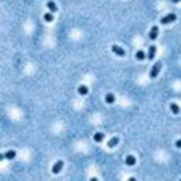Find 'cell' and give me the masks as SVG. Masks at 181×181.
I'll list each match as a JSON object with an SVG mask.
<instances>
[{"instance_id": "obj_17", "label": "cell", "mask_w": 181, "mask_h": 181, "mask_svg": "<svg viewBox=\"0 0 181 181\" xmlns=\"http://www.w3.org/2000/svg\"><path fill=\"white\" fill-rule=\"evenodd\" d=\"M175 145H176L178 148H181V140L176 141V143H175Z\"/></svg>"}, {"instance_id": "obj_13", "label": "cell", "mask_w": 181, "mask_h": 181, "mask_svg": "<svg viewBox=\"0 0 181 181\" xmlns=\"http://www.w3.org/2000/svg\"><path fill=\"white\" fill-rule=\"evenodd\" d=\"M169 108H171L172 112H173L175 115L179 114V112H180V108H179L178 105H176V103H171V105H169Z\"/></svg>"}, {"instance_id": "obj_4", "label": "cell", "mask_w": 181, "mask_h": 181, "mask_svg": "<svg viewBox=\"0 0 181 181\" xmlns=\"http://www.w3.org/2000/svg\"><path fill=\"white\" fill-rule=\"evenodd\" d=\"M64 166V162L62 160L57 161L55 164H54V166L52 167V173L55 174V175H57L58 173H59L60 171H62V169H63Z\"/></svg>"}, {"instance_id": "obj_8", "label": "cell", "mask_w": 181, "mask_h": 181, "mask_svg": "<svg viewBox=\"0 0 181 181\" xmlns=\"http://www.w3.org/2000/svg\"><path fill=\"white\" fill-rule=\"evenodd\" d=\"M119 142H120V140H119V138H117V136H114V138H112L110 141H109L108 143H107V146L110 148H113L114 146H117L119 144Z\"/></svg>"}, {"instance_id": "obj_1", "label": "cell", "mask_w": 181, "mask_h": 181, "mask_svg": "<svg viewBox=\"0 0 181 181\" xmlns=\"http://www.w3.org/2000/svg\"><path fill=\"white\" fill-rule=\"evenodd\" d=\"M176 19H177L176 14H174V13H171V14H167L166 16H164V17L161 18L160 23H162V25H167V23L175 21Z\"/></svg>"}, {"instance_id": "obj_2", "label": "cell", "mask_w": 181, "mask_h": 181, "mask_svg": "<svg viewBox=\"0 0 181 181\" xmlns=\"http://www.w3.org/2000/svg\"><path fill=\"white\" fill-rule=\"evenodd\" d=\"M161 67H162V63H161L160 61L155 63V65H153V68H151V75H149L151 78H156V77L158 76V74L160 73Z\"/></svg>"}, {"instance_id": "obj_6", "label": "cell", "mask_w": 181, "mask_h": 181, "mask_svg": "<svg viewBox=\"0 0 181 181\" xmlns=\"http://www.w3.org/2000/svg\"><path fill=\"white\" fill-rule=\"evenodd\" d=\"M125 163L129 166L135 165V164H136V158H135L133 156H127L125 159Z\"/></svg>"}, {"instance_id": "obj_7", "label": "cell", "mask_w": 181, "mask_h": 181, "mask_svg": "<svg viewBox=\"0 0 181 181\" xmlns=\"http://www.w3.org/2000/svg\"><path fill=\"white\" fill-rule=\"evenodd\" d=\"M47 8H48L52 13L57 12V10H58L57 7H56V4L53 2V1H48V2H47Z\"/></svg>"}, {"instance_id": "obj_10", "label": "cell", "mask_w": 181, "mask_h": 181, "mask_svg": "<svg viewBox=\"0 0 181 181\" xmlns=\"http://www.w3.org/2000/svg\"><path fill=\"white\" fill-rule=\"evenodd\" d=\"M156 51H157L156 46H151V47H149V50H148V59L149 60H153V58H155Z\"/></svg>"}, {"instance_id": "obj_3", "label": "cell", "mask_w": 181, "mask_h": 181, "mask_svg": "<svg viewBox=\"0 0 181 181\" xmlns=\"http://www.w3.org/2000/svg\"><path fill=\"white\" fill-rule=\"evenodd\" d=\"M111 50H112L113 53H116L117 56H124L126 54L125 50H124L123 48H121L120 46H117V45H113V46L111 47Z\"/></svg>"}, {"instance_id": "obj_18", "label": "cell", "mask_w": 181, "mask_h": 181, "mask_svg": "<svg viewBox=\"0 0 181 181\" xmlns=\"http://www.w3.org/2000/svg\"><path fill=\"white\" fill-rule=\"evenodd\" d=\"M4 155H3V153H1V155H0V160H3V158H4Z\"/></svg>"}, {"instance_id": "obj_9", "label": "cell", "mask_w": 181, "mask_h": 181, "mask_svg": "<svg viewBox=\"0 0 181 181\" xmlns=\"http://www.w3.org/2000/svg\"><path fill=\"white\" fill-rule=\"evenodd\" d=\"M105 100L107 103H113V102L116 101V97H114V95L111 94V93H108V94H106L105 96Z\"/></svg>"}, {"instance_id": "obj_12", "label": "cell", "mask_w": 181, "mask_h": 181, "mask_svg": "<svg viewBox=\"0 0 181 181\" xmlns=\"http://www.w3.org/2000/svg\"><path fill=\"white\" fill-rule=\"evenodd\" d=\"M4 156H5V159H8V160H13V159H15L16 152L14 150H9L4 153Z\"/></svg>"}, {"instance_id": "obj_15", "label": "cell", "mask_w": 181, "mask_h": 181, "mask_svg": "<svg viewBox=\"0 0 181 181\" xmlns=\"http://www.w3.org/2000/svg\"><path fill=\"white\" fill-rule=\"evenodd\" d=\"M136 58L138 60H140V61H142V60L145 59V53H144L143 50H138L136 53Z\"/></svg>"}, {"instance_id": "obj_14", "label": "cell", "mask_w": 181, "mask_h": 181, "mask_svg": "<svg viewBox=\"0 0 181 181\" xmlns=\"http://www.w3.org/2000/svg\"><path fill=\"white\" fill-rule=\"evenodd\" d=\"M78 93H80V95H86L88 94V87L86 86V85H80V87H78Z\"/></svg>"}, {"instance_id": "obj_16", "label": "cell", "mask_w": 181, "mask_h": 181, "mask_svg": "<svg viewBox=\"0 0 181 181\" xmlns=\"http://www.w3.org/2000/svg\"><path fill=\"white\" fill-rule=\"evenodd\" d=\"M43 18H45V21H48V23H51V21H53V19H54V17H53V15L51 13H46Z\"/></svg>"}, {"instance_id": "obj_11", "label": "cell", "mask_w": 181, "mask_h": 181, "mask_svg": "<svg viewBox=\"0 0 181 181\" xmlns=\"http://www.w3.org/2000/svg\"><path fill=\"white\" fill-rule=\"evenodd\" d=\"M104 138H105V134H104V133H101V132H96V134H94V136H93L94 141L98 142V143L102 142V141L104 140Z\"/></svg>"}, {"instance_id": "obj_5", "label": "cell", "mask_w": 181, "mask_h": 181, "mask_svg": "<svg viewBox=\"0 0 181 181\" xmlns=\"http://www.w3.org/2000/svg\"><path fill=\"white\" fill-rule=\"evenodd\" d=\"M158 34H159V28L157 27V26H153V28H151V30L149 31L148 36L151 41H155V40L158 37Z\"/></svg>"}, {"instance_id": "obj_20", "label": "cell", "mask_w": 181, "mask_h": 181, "mask_svg": "<svg viewBox=\"0 0 181 181\" xmlns=\"http://www.w3.org/2000/svg\"><path fill=\"white\" fill-rule=\"evenodd\" d=\"M96 180H98L96 178H92V179H91V181H96Z\"/></svg>"}, {"instance_id": "obj_19", "label": "cell", "mask_w": 181, "mask_h": 181, "mask_svg": "<svg viewBox=\"0 0 181 181\" xmlns=\"http://www.w3.org/2000/svg\"><path fill=\"white\" fill-rule=\"evenodd\" d=\"M172 1H173L174 3H178V2H180L181 0H172Z\"/></svg>"}]
</instances>
